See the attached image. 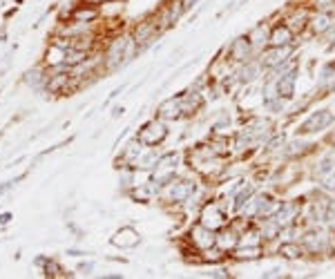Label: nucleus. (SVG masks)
Instances as JSON below:
<instances>
[{
  "label": "nucleus",
  "instance_id": "obj_1",
  "mask_svg": "<svg viewBox=\"0 0 335 279\" xmlns=\"http://www.w3.org/2000/svg\"><path fill=\"white\" fill-rule=\"evenodd\" d=\"M331 123H333V114H331L329 110H322V112H317V114L311 116L309 121H304L302 125H299V134L319 132V130H324L326 125H331Z\"/></svg>",
  "mask_w": 335,
  "mask_h": 279
},
{
  "label": "nucleus",
  "instance_id": "obj_2",
  "mask_svg": "<svg viewBox=\"0 0 335 279\" xmlns=\"http://www.w3.org/2000/svg\"><path fill=\"white\" fill-rule=\"evenodd\" d=\"M166 134L168 132H166V127H163L161 123L152 121L139 132V141L146 143V145H157V143H161L163 139H166Z\"/></svg>",
  "mask_w": 335,
  "mask_h": 279
},
{
  "label": "nucleus",
  "instance_id": "obj_3",
  "mask_svg": "<svg viewBox=\"0 0 335 279\" xmlns=\"http://www.w3.org/2000/svg\"><path fill=\"white\" fill-rule=\"evenodd\" d=\"M201 226L210 228V230H215V228L224 226V215H221V210L217 208L215 203L208 205V208H204V215H201Z\"/></svg>",
  "mask_w": 335,
  "mask_h": 279
},
{
  "label": "nucleus",
  "instance_id": "obj_4",
  "mask_svg": "<svg viewBox=\"0 0 335 279\" xmlns=\"http://www.w3.org/2000/svg\"><path fill=\"white\" fill-rule=\"evenodd\" d=\"M112 243L119 248H134L136 243H139V235H136V230H132V228H121L114 237H112Z\"/></svg>",
  "mask_w": 335,
  "mask_h": 279
},
{
  "label": "nucleus",
  "instance_id": "obj_5",
  "mask_svg": "<svg viewBox=\"0 0 335 279\" xmlns=\"http://www.w3.org/2000/svg\"><path fill=\"white\" fill-rule=\"evenodd\" d=\"M126 47H127V38H119V40L112 45V49L107 52V67H116V65L123 60Z\"/></svg>",
  "mask_w": 335,
  "mask_h": 279
},
{
  "label": "nucleus",
  "instance_id": "obj_6",
  "mask_svg": "<svg viewBox=\"0 0 335 279\" xmlns=\"http://www.w3.org/2000/svg\"><path fill=\"white\" fill-rule=\"evenodd\" d=\"M181 99H168L159 105V116L161 119H177L181 114Z\"/></svg>",
  "mask_w": 335,
  "mask_h": 279
},
{
  "label": "nucleus",
  "instance_id": "obj_7",
  "mask_svg": "<svg viewBox=\"0 0 335 279\" xmlns=\"http://www.w3.org/2000/svg\"><path fill=\"white\" fill-rule=\"evenodd\" d=\"M192 239H194V243H197L199 248H208V246H212V243H215L212 232H210V228H206V226L194 228V230H192Z\"/></svg>",
  "mask_w": 335,
  "mask_h": 279
},
{
  "label": "nucleus",
  "instance_id": "obj_8",
  "mask_svg": "<svg viewBox=\"0 0 335 279\" xmlns=\"http://www.w3.org/2000/svg\"><path fill=\"white\" fill-rule=\"evenodd\" d=\"M154 32H157V22H143L139 29H136L134 34V40L139 42V45H143V42L152 40V36H154Z\"/></svg>",
  "mask_w": 335,
  "mask_h": 279
},
{
  "label": "nucleus",
  "instance_id": "obj_9",
  "mask_svg": "<svg viewBox=\"0 0 335 279\" xmlns=\"http://www.w3.org/2000/svg\"><path fill=\"white\" fill-rule=\"evenodd\" d=\"M248 52H251V42H248V38H237L235 45L230 47V54L235 60H244V58L248 56Z\"/></svg>",
  "mask_w": 335,
  "mask_h": 279
},
{
  "label": "nucleus",
  "instance_id": "obj_10",
  "mask_svg": "<svg viewBox=\"0 0 335 279\" xmlns=\"http://www.w3.org/2000/svg\"><path fill=\"white\" fill-rule=\"evenodd\" d=\"M192 190H194L192 183H188V181H181V183H177L172 190H170V197H172V199H177V201H184L188 195H192Z\"/></svg>",
  "mask_w": 335,
  "mask_h": 279
},
{
  "label": "nucleus",
  "instance_id": "obj_11",
  "mask_svg": "<svg viewBox=\"0 0 335 279\" xmlns=\"http://www.w3.org/2000/svg\"><path fill=\"white\" fill-rule=\"evenodd\" d=\"M288 40H291V29H288V27H275V32H272V36H271L272 45H275V47H282Z\"/></svg>",
  "mask_w": 335,
  "mask_h": 279
},
{
  "label": "nucleus",
  "instance_id": "obj_12",
  "mask_svg": "<svg viewBox=\"0 0 335 279\" xmlns=\"http://www.w3.org/2000/svg\"><path fill=\"white\" fill-rule=\"evenodd\" d=\"M293 83H295V74H293V72H288L286 76H282V80H279V85H277L279 96H291V94H293Z\"/></svg>",
  "mask_w": 335,
  "mask_h": 279
},
{
  "label": "nucleus",
  "instance_id": "obj_13",
  "mask_svg": "<svg viewBox=\"0 0 335 279\" xmlns=\"http://www.w3.org/2000/svg\"><path fill=\"white\" fill-rule=\"evenodd\" d=\"M286 49H282V47H277L275 52H268L266 54V58H264V63L266 65H277V63H282L284 60V56H286Z\"/></svg>",
  "mask_w": 335,
  "mask_h": 279
},
{
  "label": "nucleus",
  "instance_id": "obj_14",
  "mask_svg": "<svg viewBox=\"0 0 335 279\" xmlns=\"http://www.w3.org/2000/svg\"><path fill=\"white\" fill-rule=\"evenodd\" d=\"M92 18H96V9H85V7H81V9L74 11V20H79V22L92 20Z\"/></svg>",
  "mask_w": 335,
  "mask_h": 279
},
{
  "label": "nucleus",
  "instance_id": "obj_15",
  "mask_svg": "<svg viewBox=\"0 0 335 279\" xmlns=\"http://www.w3.org/2000/svg\"><path fill=\"white\" fill-rule=\"evenodd\" d=\"M329 27H331V18L326 16V14H322V16L315 18V29H317V32H326Z\"/></svg>",
  "mask_w": 335,
  "mask_h": 279
},
{
  "label": "nucleus",
  "instance_id": "obj_16",
  "mask_svg": "<svg viewBox=\"0 0 335 279\" xmlns=\"http://www.w3.org/2000/svg\"><path fill=\"white\" fill-rule=\"evenodd\" d=\"M322 235H306V239H304V243L311 248V250H317L319 246H322Z\"/></svg>",
  "mask_w": 335,
  "mask_h": 279
},
{
  "label": "nucleus",
  "instance_id": "obj_17",
  "mask_svg": "<svg viewBox=\"0 0 335 279\" xmlns=\"http://www.w3.org/2000/svg\"><path fill=\"white\" fill-rule=\"evenodd\" d=\"M324 87H335V67H326L324 69Z\"/></svg>",
  "mask_w": 335,
  "mask_h": 279
},
{
  "label": "nucleus",
  "instance_id": "obj_18",
  "mask_svg": "<svg viewBox=\"0 0 335 279\" xmlns=\"http://www.w3.org/2000/svg\"><path fill=\"white\" fill-rule=\"evenodd\" d=\"M255 72H257L255 65H248V67H244V69H241V80H251V79H255Z\"/></svg>",
  "mask_w": 335,
  "mask_h": 279
},
{
  "label": "nucleus",
  "instance_id": "obj_19",
  "mask_svg": "<svg viewBox=\"0 0 335 279\" xmlns=\"http://www.w3.org/2000/svg\"><path fill=\"white\" fill-rule=\"evenodd\" d=\"M288 22H291V27H288V29H297V27H299V29H302V27H304V14H302V16H295V18H291V20H288Z\"/></svg>",
  "mask_w": 335,
  "mask_h": 279
},
{
  "label": "nucleus",
  "instance_id": "obj_20",
  "mask_svg": "<svg viewBox=\"0 0 335 279\" xmlns=\"http://www.w3.org/2000/svg\"><path fill=\"white\" fill-rule=\"evenodd\" d=\"M282 253H286V257H297L299 250H297L295 246H284V248H282Z\"/></svg>",
  "mask_w": 335,
  "mask_h": 279
},
{
  "label": "nucleus",
  "instance_id": "obj_21",
  "mask_svg": "<svg viewBox=\"0 0 335 279\" xmlns=\"http://www.w3.org/2000/svg\"><path fill=\"white\" fill-rule=\"evenodd\" d=\"M251 192H252L251 188H248V190H244V192H241V195H239V199H237V208H241V205H244V201H246L248 197H251Z\"/></svg>",
  "mask_w": 335,
  "mask_h": 279
},
{
  "label": "nucleus",
  "instance_id": "obj_22",
  "mask_svg": "<svg viewBox=\"0 0 335 279\" xmlns=\"http://www.w3.org/2000/svg\"><path fill=\"white\" fill-rule=\"evenodd\" d=\"M326 221H331V223L335 221V201H331V205H329V212H326Z\"/></svg>",
  "mask_w": 335,
  "mask_h": 279
},
{
  "label": "nucleus",
  "instance_id": "obj_23",
  "mask_svg": "<svg viewBox=\"0 0 335 279\" xmlns=\"http://www.w3.org/2000/svg\"><path fill=\"white\" fill-rule=\"evenodd\" d=\"M181 2H184V9H190V7H192V5H197L199 0H181Z\"/></svg>",
  "mask_w": 335,
  "mask_h": 279
},
{
  "label": "nucleus",
  "instance_id": "obj_24",
  "mask_svg": "<svg viewBox=\"0 0 335 279\" xmlns=\"http://www.w3.org/2000/svg\"><path fill=\"white\" fill-rule=\"evenodd\" d=\"M326 188L335 190V177H331V179H329V183H326Z\"/></svg>",
  "mask_w": 335,
  "mask_h": 279
},
{
  "label": "nucleus",
  "instance_id": "obj_25",
  "mask_svg": "<svg viewBox=\"0 0 335 279\" xmlns=\"http://www.w3.org/2000/svg\"><path fill=\"white\" fill-rule=\"evenodd\" d=\"M9 219H11V215H2V217H0V223H7Z\"/></svg>",
  "mask_w": 335,
  "mask_h": 279
},
{
  "label": "nucleus",
  "instance_id": "obj_26",
  "mask_svg": "<svg viewBox=\"0 0 335 279\" xmlns=\"http://www.w3.org/2000/svg\"><path fill=\"white\" fill-rule=\"evenodd\" d=\"M331 32H329V36H331V40H335V27H329Z\"/></svg>",
  "mask_w": 335,
  "mask_h": 279
},
{
  "label": "nucleus",
  "instance_id": "obj_27",
  "mask_svg": "<svg viewBox=\"0 0 335 279\" xmlns=\"http://www.w3.org/2000/svg\"><path fill=\"white\" fill-rule=\"evenodd\" d=\"M89 2H101V0H89Z\"/></svg>",
  "mask_w": 335,
  "mask_h": 279
}]
</instances>
